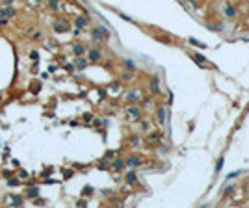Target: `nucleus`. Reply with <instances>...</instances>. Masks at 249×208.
<instances>
[{"instance_id": "13", "label": "nucleus", "mask_w": 249, "mask_h": 208, "mask_svg": "<svg viewBox=\"0 0 249 208\" xmlns=\"http://www.w3.org/2000/svg\"><path fill=\"white\" fill-rule=\"evenodd\" d=\"M126 180L128 182H136V173H128L126 175Z\"/></svg>"}, {"instance_id": "11", "label": "nucleus", "mask_w": 249, "mask_h": 208, "mask_svg": "<svg viewBox=\"0 0 249 208\" xmlns=\"http://www.w3.org/2000/svg\"><path fill=\"white\" fill-rule=\"evenodd\" d=\"M48 6L52 8V9H60V4H58V0H50V2H48Z\"/></svg>"}, {"instance_id": "5", "label": "nucleus", "mask_w": 249, "mask_h": 208, "mask_svg": "<svg viewBox=\"0 0 249 208\" xmlns=\"http://www.w3.org/2000/svg\"><path fill=\"white\" fill-rule=\"evenodd\" d=\"M54 30H56V32H67V26H65L63 22H62V24L56 22V24H54Z\"/></svg>"}, {"instance_id": "7", "label": "nucleus", "mask_w": 249, "mask_h": 208, "mask_svg": "<svg viewBox=\"0 0 249 208\" xmlns=\"http://www.w3.org/2000/svg\"><path fill=\"white\" fill-rule=\"evenodd\" d=\"M126 165H128V167H136V165H140V160L138 158H128Z\"/></svg>"}, {"instance_id": "6", "label": "nucleus", "mask_w": 249, "mask_h": 208, "mask_svg": "<svg viewBox=\"0 0 249 208\" xmlns=\"http://www.w3.org/2000/svg\"><path fill=\"white\" fill-rule=\"evenodd\" d=\"M128 115H130V119H138V115H140V110H136V108H130V110H128Z\"/></svg>"}, {"instance_id": "17", "label": "nucleus", "mask_w": 249, "mask_h": 208, "mask_svg": "<svg viewBox=\"0 0 249 208\" xmlns=\"http://www.w3.org/2000/svg\"><path fill=\"white\" fill-rule=\"evenodd\" d=\"M13 202H15V204H22V199H21V197H15Z\"/></svg>"}, {"instance_id": "15", "label": "nucleus", "mask_w": 249, "mask_h": 208, "mask_svg": "<svg viewBox=\"0 0 249 208\" xmlns=\"http://www.w3.org/2000/svg\"><path fill=\"white\" fill-rule=\"evenodd\" d=\"M225 11H227V15H229V17H234V15H236V13H234V9H232V8H227Z\"/></svg>"}, {"instance_id": "18", "label": "nucleus", "mask_w": 249, "mask_h": 208, "mask_svg": "<svg viewBox=\"0 0 249 208\" xmlns=\"http://www.w3.org/2000/svg\"><path fill=\"white\" fill-rule=\"evenodd\" d=\"M195 60H197V62H205V58H203L201 54H197V56H195Z\"/></svg>"}, {"instance_id": "9", "label": "nucleus", "mask_w": 249, "mask_h": 208, "mask_svg": "<svg viewBox=\"0 0 249 208\" xmlns=\"http://www.w3.org/2000/svg\"><path fill=\"white\" fill-rule=\"evenodd\" d=\"M91 35H93V39H97V41H102V34H100L99 30H93Z\"/></svg>"}, {"instance_id": "14", "label": "nucleus", "mask_w": 249, "mask_h": 208, "mask_svg": "<svg viewBox=\"0 0 249 208\" xmlns=\"http://www.w3.org/2000/svg\"><path fill=\"white\" fill-rule=\"evenodd\" d=\"M97 30H99L100 34H104V35H108V34H110V32H108V28H104V26H99Z\"/></svg>"}, {"instance_id": "3", "label": "nucleus", "mask_w": 249, "mask_h": 208, "mask_svg": "<svg viewBox=\"0 0 249 208\" xmlns=\"http://www.w3.org/2000/svg\"><path fill=\"white\" fill-rule=\"evenodd\" d=\"M74 24H76L78 28H84V26H88V19H84V17H76Z\"/></svg>"}, {"instance_id": "16", "label": "nucleus", "mask_w": 249, "mask_h": 208, "mask_svg": "<svg viewBox=\"0 0 249 208\" xmlns=\"http://www.w3.org/2000/svg\"><path fill=\"white\" fill-rule=\"evenodd\" d=\"M84 195H91V186H86L84 188Z\"/></svg>"}, {"instance_id": "8", "label": "nucleus", "mask_w": 249, "mask_h": 208, "mask_svg": "<svg viewBox=\"0 0 249 208\" xmlns=\"http://www.w3.org/2000/svg\"><path fill=\"white\" fill-rule=\"evenodd\" d=\"M74 65H76V67H80V69H84V67H86V60L74 58Z\"/></svg>"}, {"instance_id": "19", "label": "nucleus", "mask_w": 249, "mask_h": 208, "mask_svg": "<svg viewBox=\"0 0 249 208\" xmlns=\"http://www.w3.org/2000/svg\"><path fill=\"white\" fill-rule=\"evenodd\" d=\"M4 2H11V0H4Z\"/></svg>"}, {"instance_id": "10", "label": "nucleus", "mask_w": 249, "mask_h": 208, "mask_svg": "<svg viewBox=\"0 0 249 208\" xmlns=\"http://www.w3.org/2000/svg\"><path fill=\"white\" fill-rule=\"evenodd\" d=\"M73 50H74V54H76V56H80V54L84 52V47H82V45H74Z\"/></svg>"}, {"instance_id": "1", "label": "nucleus", "mask_w": 249, "mask_h": 208, "mask_svg": "<svg viewBox=\"0 0 249 208\" xmlns=\"http://www.w3.org/2000/svg\"><path fill=\"white\" fill-rule=\"evenodd\" d=\"M15 15V9H11V8H2L0 9V17H13Z\"/></svg>"}, {"instance_id": "4", "label": "nucleus", "mask_w": 249, "mask_h": 208, "mask_svg": "<svg viewBox=\"0 0 249 208\" xmlns=\"http://www.w3.org/2000/svg\"><path fill=\"white\" fill-rule=\"evenodd\" d=\"M89 60L91 62H99L100 60V52L99 50H89Z\"/></svg>"}, {"instance_id": "2", "label": "nucleus", "mask_w": 249, "mask_h": 208, "mask_svg": "<svg viewBox=\"0 0 249 208\" xmlns=\"http://www.w3.org/2000/svg\"><path fill=\"white\" fill-rule=\"evenodd\" d=\"M37 195H39L37 188H28V190H26V197H30V199H35Z\"/></svg>"}, {"instance_id": "12", "label": "nucleus", "mask_w": 249, "mask_h": 208, "mask_svg": "<svg viewBox=\"0 0 249 208\" xmlns=\"http://www.w3.org/2000/svg\"><path fill=\"white\" fill-rule=\"evenodd\" d=\"M112 167H114V169H121V167H123V162H121V160H115L114 164H112Z\"/></svg>"}]
</instances>
